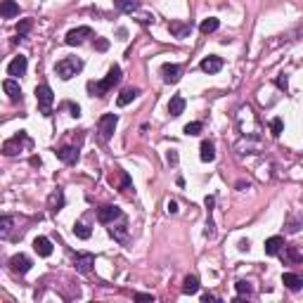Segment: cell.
I'll use <instances>...</instances> for the list:
<instances>
[{
    "label": "cell",
    "instance_id": "30",
    "mask_svg": "<svg viewBox=\"0 0 303 303\" xmlns=\"http://www.w3.org/2000/svg\"><path fill=\"white\" fill-rule=\"evenodd\" d=\"M116 7L121 12H135L140 10V2H135V0H116Z\"/></svg>",
    "mask_w": 303,
    "mask_h": 303
},
{
    "label": "cell",
    "instance_id": "17",
    "mask_svg": "<svg viewBox=\"0 0 303 303\" xmlns=\"http://www.w3.org/2000/svg\"><path fill=\"white\" fill-rule=\"evenodd\" d=\"M301 227H303V213L301 211H292V213L287 216V232H289V235H296Z\"/></svg>",
    "mask_w": 303,
    "mask_h": 303
},
{
    "label": "cell",
    "instance_id": "41",
    "mask_svg": "<svg viewBox=\"0 0 303 303\" xmlns=\"http://www.w3.org/2000/svg\"><path fill=\"white\" fill-rule=\"evenodd\" d=\"M275 83H277V88H282V90H287V78H284V76H280V78H275Z\"/></svg>",
    "mask_w": 303,
    "mask_h": 303
},
{
    "label": "cell",
    "instance_id": "11",
    "mask_svg": "<svg viewBox=\"0 0 303 303\" xmlns=\"http://www.w3.org/2000/svg\"><path fill=\"white\" fill-rule=\"evenodd\" d=\"M180 76H183V69H180L178 64H163L161 66L163 83H178V81H180Z\"/></svg>",
    "mask_w": 303,
    "mask_h": 303
},
{
    "label": "cell",
    "instance_id": "9",
    "mask_svg": "<svg viewBox=\"0 0 303 303\" xmlns=\"http://www.w3.org/2000/svg\"><path fill=\"white\" fill-rule=\"evenodd\" d=\"M74 265L81 275H88V272L93 270V265H95V256L93 253H78L74 258Z\"/></svg>",
    "mask_w": 303,
    "mask_h": 303
},
{
    "label": "cell",
    "instance_id": "18",
    "mask_svg": "<svg viewBox=\"0 0 303 303\" xmlns=\"http://www.w3.org/2000/svg\"><path fill=\"white\" fill-rule=\"evenodd\" d=\"M2 90L7 93V98H10L12 102H17V100H22V88H19V83H17L14 78H7V81L2 83Z\"/></svg>",
    "mask_w": 303,
    "mask_h": 303
},
{
    "label": "cell",
    "instance_id": "36",
    "mask_svg": "<svg viewBox=\"0 0 303 303\" xmlns=\"http://www.w3.org/2000/svg\"><path fill=\"white\" fill-rule=\"evenodd\" d=\"M64 107L69 109V111H71V116H76V119L81 116V107H78V104H74V102H66Z\"/></svg>",
    "mask_w": 303,
    "mask_h": 303
},
{
    "label": "cell",
    "instance_id": "6",
    "mask_svg": "<svg viewBox=\"0 0 303 303\" xmlns=\"http://www.w3.org/2000/svg\"><path fill=\"white\" fill-rule=\"evenodd\" d=\"M90 36H93V29H90V26H78V29H71V31L66 33L64 43L74 48V45H81L86 38H90Z\"/></svg>",
    "mask_w": 303,
    "mask_h": 303
},
{
    "label": "cell",
    "instance_id": "43",
    "mask_svg": "<svg viewBox=\"0 0 303 303\" xmlns=\"http://www.w3.org/2000/svg\"><path fill=\"white\" fill-rule=\"evenodd\" d=\"M166 211H168V213H178V204H175V202H168V204H166Z\"/></svg>",
    "mask_w": 303,
    "mask_h": 303
},
{
    "label": "cell",
    "instance_id": "13",
    "mask_svg": "<svg viewBox=\"0 0 303 303\" xmlns=\"http://www.w3.org/2000/svg\"><path fill=\"white\" fill-rule=\"evenodd\" d=\"M220 69H223V59L218 54H208L202 59V71H206V74H218Z\"/></svg>",
    "mask_w": 303,
    "mask_h": 303
},
{
    "label": "cell",
    "instance_id": "33",
    "mask_svg": "<svg viewBox=\"0 0 303 303\" xmlns=\"http://www.w3.org/2000/svg\"><path fill=\"white\" fill-rule=\"evenodd\" d=\"M202 128H204V126H202L199 121H192V123H187L183 130H185V135H199V133H202Z\"/></svg>",
    "mask_w": 303,
    "mask_h": 303
},
{
    "label": "cell",
    "instance_id": "27",
    "mask_svg": "<svg viewBox=\"0 0 303 303\" xmlns=\"http://www.w3.org/2000/svg\"><path fill=\"white\" fill-rule=\"evenodd\" d=\"M216 204V197H206V208H208V223H206V237L211 239L213 235H216V230H213V220H211V206Z\"/></svg>",
    "mask_w": 303,
    "mask_h": 303
},
{
    "label": "cell",
    "instance_id": "34",
    "mask_svg": "<svg viewBox=\"0 0 303 303\" xmlns=\"http://www.w3.org/2000/svg\"><path fill=\"white\" fill-rule=\"evenodd\" d=\"M282 128H284L282 119H272L270 121V130H272V135H275V138H280V135H282Z\"/></svg>",
    "mask_w": 303,
    "mask_h": 303
},
{
    "label": "cell",
    "instance_id": "28",
    "mask_svg": "<svg viewBox=\"0 0 303 303\" xmlns=\"http://www.w3.org/2000/svg\"><path fill=\"white\" fill-rule=\"evenodd\" d=\"M218 26H220V22H218L216 17H208V19H204V22H202L199 31H202V33H213V31H218Z\"/></svg>",
    "mask_w": 303,
    "mask_h": 303
},
{
    "label": "cell",
    "instance_id": "23",
    "mask_svg": "<svg viewBox=\"0 0 303 303\" xmlns=\"http://www.w3.org/2000/svg\"><path fill=\"white\" fill-rule=\"evenodd\" d=\"M138 95H140L138 88H126V90H121V95L116 98V104H119V107H126V104H130Z\"/></svg>",
    "mask_w": 303,
    "mask_h": 303
},
{
    "label": "cell",
    "instance_id": "12",
    "mask_svg": "<svg viewBox=\"0 0 303 303\" xmlns=\"http://www.w3.org/2000/svg\"><path fill=\"white\" fill-rule=\"evenodd\" d=\"M78 156H81V154H78V147H71V145H66V147H59V150H57V159H59V161H64V163H69V166L78 161Z\"/></svg>",
    "mask_w": 303,
    "mask_h": 303
},
{
    "label": "cell",
    "instance_id": "10",
    "mask_svg": "<svg viewBox=\"0 0 303 303\" xmlns=\"http://www.w3.org/2000/svg\"><path fill=\"white\" fill-rule=\"evenodd\" d=\"M168 31H171V36H175V38H187L190 33H192V24L190 22H178V19H173V22L168 24Z\"/></svg>",
    "mask_w": 303,
    "mask_h": 303
},
{
    "label": "cell",
    "instance_id": "39",
    "mask_svg": "<svg viewBox=\"0 0 303 303\" xmlns=\"http://www.w3.org/2000/svg\"><path fill=\"white\" fill-rule=\"evenodd\" d=\"M29 29H31V22H29V19H24V22L19 24V26H17V31H19V36H24V33L29 31Z\"/></svg>",
    "mask_w": 303,
    "mask_h": 303
},
{
    "label": "cell",
    "instance_id": "35",
    "mask_svg": "<svg viewBox=\"0 0 303 303\" xmlns=\"http://www.w3.org/2000/svg\"><path fill=\"white\" fill-rule=\"evenodd\" d=\"M0 230H2V237H7L10 235V227H12V218L10 216H2V220H0Z\"/></svg>",
    "mask_w": 303,
    "mask_h": 303
},
{
    "label": "cell",
    "instance_id": "4",
    "mask_svg": "<svg viewBox=\"0 0 303 303\" xmlns=\"http://www.w3.org/2000/svg\"><path fill=\"white\" fill-rule=\"evenodd\" d=\"M31 145H33L31 138H29L24 130H19L14 138L5 140V145H2V154H5V156H14V154H19V152H22V147H31Z\"/></svg>",
    "mask_w": 303,
    "mask_h": 303
},
{
    "label": "cell",
    "instance_id": "1",
    "mask_svg": "<svg viewBox=\"0 0 303 303\" xmlns=\"http://www.w3.org/2000/svg\"><path fill=\"white\" fill-rule=\"evenodd\" d=\"M119 81H121V66L114 64L111 69H109V74L104 76L100 83H88V90H90V93H95L98 98H102V95H107L109 90L116 86Z\"/></svg>",
    "mask_w": 303,
    "mask_h": 303
},
{
    "label": "cell",
    "instance_id": "20",
    "mask_svg": "<svg viewBox=\"0 0 303 303\" xmlns=\"http://www.w3.org/2000/svg\"><path fill=\"white\" fill-rule=\"evenodd\" d=\"M0 14H2V19H12V17L19 14V5L14 0H2L0 2Z\"/></svg>",
    "mask_w": 303,
    "mask_h": 303
},
{
    "label": "cell",
    "instance_id": "32",
    "mask_svg": "<svg viewBox=\"0 0 303 303\" xmlns=\"http://www.w3.org/2000/svg\"><path fill=\"white\" fill-rule=\"evenodd\" d=\"M119 190L121 192H130L133 190V180H130V175L126 171H121V180H119Z\"/></svg>",
    "mask_w": 303,
    "mask_h": 303
},
{
    "label": "cell",
    "instance_id": "7",
    "mask_svg": "<svg viewBox=\"0 0 303 303\" xmlns=\"http://www.w3.org/2000/svg\"><path fill=\"white\" fill-rule=\"evenodd\" d=\"M116 218H123V213H121V208L119 206H100L98 208V220L100 223H104V225H109V223H114Z\"/></svg>",
    "mask_w": 303,
    "mask_h": 303
},
{
    "label": "cell",
    "instance_id": "16",
    "mask_svg": "<svg viewBox=\"0 0 303 303\" xmlns=\"http://www.w3.org/2000/svg\"><path fill=\"white\" fill-rule=\"evenodd\" d=\"M33 249H36L38 256L48 258V256H52V242H50L48 237H36L33 239Z\"/></svg>",
    "mask_w": 303,
    "mask_h": 303
},
{
    "label": "cell",
    "instance_id": "8",
    "mask_svg": "<svg viewBox=\"0 0 303 303\" xmlns=\"http://www.w3.org/2000/svg\"><path fill=\"white\" fill-rule=\"evenodd\" d=\"M10 270L17 272V275H26V272L31 270V258L24 256V253H14L10 258Z\"/></svg>",
    "mask_w": 303,
    "mask_h": 303
},
{
    "label": "cell",
    "instance_id": "24",
    "mask_svg": "<svg viewBox=\"0 0 303 303\" xmlns=\"http://www.w3.org/2000/svg\"><path fill=\"white\" fill-rule=\"evenodd\" d=\"M199 156H202V161L211 163L213 159H216V147H213V142L204 140L202 142V147H199Z\"/></svg>",
    "mask_w": 303,
    "mask_h": 303
},
{
    "label": "cell",
    "instance_id": "42",
    "mask_svg": "<svg viewBox=\"0 0 303 303\" xmlns=\"http://www.w3.org/2000/svg\"><path fill=\"white\" fill-rule=\"evenodd\" d=\"M166 159H168V163H178V152H168V156H166Z\"/></svg>",
    "mask_w": 303,
    "mask_h": 303
},
{
    "label": "cell",
    "instance_id": "15",
    "mask_svg": "<svg viewBox=\"0 0 303 303\" xmlns=\"http://www.w3.org/2000/svg\"><path fill=\"white\" fill-rule=\"evenodd\" d=\"M26 66H29L26 57H24V54H19V57H14L10 64H7V74H10V76H24V74H26Z\"/></svg>",
    "mask_w": 303,
    "mask_h": 303
},
{
    "label": "cell",
    "instance_id": "45",
    "mask_svg": "<svg viewBox=\"0 0 303 303\" xmlns=\"http://www.w3.org/2000/svg\"><path fill=\"white\" fill-rule=\"evenodd\" d=\"M202 301H204V303H208V301H216V296H211V294H204V296H202Z\"/></svg>",
    "mask_w": 303,
    "mask_h": 303
},
{
    "label": "cell",
    "instance_id": "31",
    "mask_svg": "<svg viewBox=\"0 0 303 303\" xmlns=\"http://www.w3.org/2000/svg\"><path fill=\"white\" fill-rule=\"evenodd\" d=\"M235 287H237L239 296H251V294H253V287H251V282H247V280H239Z\"/></svg>",
    "mask_w": 303,
    "mask_h": 303
},
{
    "label": "cell",
    "instance_id": "3",
    "mask_svg": "<svg viewBox=\"0 0 303 303\" xmlns=\"http://www.w3.org/2000/svg\"><path fill=\"white\" fill-rule=\"evenodd\" d=\"M36 102H38L41 114H45V116H50V114H52L54 95H52V88L48 86V83H41V86L36 88Z\"/></svg>",
    "mask_w": 303,
    "mask_h": 303
},
{
    "label": "cell",
    "instance_id": "14",
    "mask_svg": "<svg viewBox=\"0 0 303 303\" xmlns=\"http://www.w3.org/2000/svg\"><path fill=\"white\" fill-rule=\"evenodd\" d=\"M64 190H59V187H57V190H52V195L48 197V208H50V211H52V213H57V211H62V208H64Z\"/></svg>",
    "mask_w": 303,
    "mask_h": 303
},
{
    "label": "cell",
    "instance_id": "44",
    "mask_svg": "<svg viewBox=\"0 0 303 303\" xmlns=\"http://www.w3.org/2000/svg\"><path fill=\"white\" fill-rule=\"evenodd\" d=\"M239 249H242V251H249V239H242V242H239Z\"/></svg>",
    "mask_w": 303,
    "mask_h": 303
},
{
    "label": "cell",
    "instance_id": "25",
    "mask_svg": "<svg viewBox=\"0 0 303 303\" xmlns=\"http://www.w3.org/2000/svg\"><path fill=\"white\" fill-rule=\"evenodd\" d=\"M197 292H199V277H197V275H187L183 282V294H190V296H192V294H197Z\"/></svg>",
    "mask_w": 303,
    "mask_h": 303
},
{
    "label": "cell",
    "instance_id": "21",
    "mask_svg": "<svg viewBox=\"0 0 303 303\" xmlns=\"http://www.w3.org/2000/svg\"><path fill=\"white\" fill-rule=\"evenodd\" d=\"M265 253L268 256H277V253H282V249H284V239L282 237H270V239H265Z\"/></svg>",
    "mask_w": 303,
    "mask_h": 303
},
{
    "label": "cell",
    "instance_id": "38",
    "mask_svg": "<svg viewBox=\"0 0 303 303\" xmlns=\"http://www.w3.org/2000/svg\"><path fill=\"white\" fill-rule=\"evenodd\" d=\"M95 48H98L100 52H104V50L109 48V41L107 38H98V41H95Z\"/></svg>",
    "mask_w": 303,
    "mask_h": 303
},
{
    "label": "cell",
    "instance_id": "2",
    "mask_svg": "<svg viewBox=\"0 0 303 303\" xmlns=\"http://www.w3.org/2000/svg\"><path fill=\"white\" fill-rule=\"evenodd\" d=\"M81 69H83V62H81L78 57H64V59H59V62H57V66H54V71H57V76H59L62 81L74 78Z\"/></svg>",
    "mask_w": 303,
    "mask_h": 303
},
{
    "label": "cell",
    "instance_id": "19",
    "mask_svg": "<svg viewBox=\"0 0 303 303\" xmlns=\"http://www.w3.org/2000/svg\"><path fill=\"white\" fill-rule=\"evenodd\" d=\"M282 284H284L289 292H299L303 287V280L299 275H294V272H284V275H282Z\"/></svg>",
    "mask_w": 303,
    "mask_h": 303
},
{
    "label": "cell",
    "instance_id": "37",
    "mask_svg": "<svg viewBox=\"0 0 303 303\" xmlns=\"http://www.w3.org/2000/svg\"><path fill=\"white\" fill-rule=\"evenodd\" d=\"M287 260H299V263H303V256L296 249H289L287 251Z\"/></svg>",
    "mask_w": 303,
    "mask_h": 303
},
{
    "label": "cell",
    "instance_id": "5",
    "mask_svg": "<svg viewBox=\"0 0 303 303\" xmlns=\"http://www.w3.org/2000/svg\"><path fill=\"white\" fill-rule=\"evenodd\" d=\"M116 123H119V116L116 114H104L98 123V133H100V140L102 142H109L114 130H116Z\"/></svg>",
    "mask_w": 303,
    "mask_h": 303
},
{
    "label": "cell",
    "instance_id": "26",
    "mask_svg": "<svg viewBox=\"0 0 303 303\" xmlns=\"http://www.w3.org/2000/svg\"><path fill=\"white\" fill-rule=\"evenodd\" d=\"M109 235L116 242H121V244H128V227H126V223L119 227H109Z\"/></svg>",
    "mask_w": 303,
    "mask_h": 303
},
{
    "label": "cell",
    "instance_id": "22",
    "mask_svg": "<svg viewBox=\"0 0 303 303\" xmlns=\"http://www.w3.org/2000/svg\"><path fill=\"white\" fill-rule=\"evenodd\" d=\"M183 111H185V98L183 95H173L171 102H168V114L175 119V116H180Z\"/></svg>",
    "mask_w": 303,
    "mask_h": 303
},
{
    "label": "cell",
    "instance_id": "29",
    "mask_svg": "<svg viewBox=\"0 0 303 303\" xmlns=\"http://www.w3.org/2000/svg\"><path fill=\"white\" fill-rule=\"evenodd\" d=\"M74 235L78 239H90V235H93V230L86 225V223H74Z\"/></svg>",
    "mask_w": 303,
    "mask_h": 303
},
{
    "label": "cell",
    "instance_id": "40",
    "mask_svg": "<svg viewBox=\"0 0 303 303\" xmlns=\"http://www.w3.org/2000/svg\"><path fill=\"white\" fill-rule=\"evenodd\" d=\"M135 301H154L152 294H135Z\"/></svg>",
    "mask_w": 303,
    "mask_h": 303
}]
</instances>
